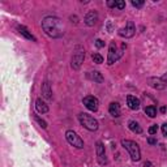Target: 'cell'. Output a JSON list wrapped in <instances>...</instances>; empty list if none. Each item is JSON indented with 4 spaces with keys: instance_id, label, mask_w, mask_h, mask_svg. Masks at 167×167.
Returning a JSON list of instances; mask_svg holds the SVG:
<instances>
[{
    "instance_id": "6da1fadb",
    "label": "cell",
    "mask_w": 167,
    "mask_h": 167,
    "mask_svg": "<svg viewBox=\"0 0 167 167\" xmlns=\"http://www.w3.org/2000/svg\"><path fill=\"white\" fill-rule=\"evenodd\" d=\"M42 27L44 33L51 38H60L64 34V26L60 18L55 16H47L42 21Z\"/></svg>"
},
{
    "instance_id": "7a4b0ae2",
    "label": "cell",
    "mask_w": 167,
    "mask_h": 167,
    "mask_svg": "<svg viewBox=\"0 0 167 167\" xmlns=\"http://www.w3.org/2000/svg\"><path fill=\"white\" fill-rule=\"evenodd\" d=\"M121 145H123V148L127 150L128 153H129L132 161L137 162V161L141 159V150H140V146H138L135 141H132V140H123V141H121Z\"/></svg>"
},
{
    "instance_id": "3957f363",
    "label": "cell",
    "mask_w": 167,
    "mask_h": 167,
    "mask_svg": "<svg viewBox=\"0 0 167 167\" xmlns=\"http://www.w3.org/2000/svg\"><path fill=\"white\" fill-rule=\"evenodd\" d=\"M125 48H127V44H125V43L121 44V48L118 50V47H116V43H115V42H111V43H110V48H108L107 64H108V65H112L115 62H118L119 58H121V55H123V52H124Z\"/></svg>"
},
{
    "instance_id": "277c9868",
    "label": "cell",
    "mask_w": 167,
    "mask_h": 167,
    "mask_svg": "<svg viewBox=\"0 0 167 167\" xmlns=\"http://www.w3.org/2000/svg\"><path fill=\"white\" fill-rule=\"evenodd\" d=\"M79 120L81 125H84L88 131H97L98 129V121L93 118V116L88 115V114H80L79 115Z\"/></svg>"
},
{
    "instance_id": "5b68a950",
    "label": "cell",
    "mask_w": 167,
    "mask_h": 167,
    "mask_svg": "<svg viewBox=\"0 0 167 167\" xmlns=\"http://www.w3.org/2000/svg\"><path fill=\"white\" fill-rule=\"evenodd\" d=\"M84 59H85V50L81 46H77L73 52V56H72V68L79 69L84 63Z\"/></svg>"
},
{
    "instance_id": "8992f818",
    "label": "cell",
    "mask_w": 167,
    "mask_h": 167,
    "mask_svg": "<svg viewBox=\"0 0 167 167\" xmlns=\"http://www.w3.org/2000/svg\"><path fill=\"white\" fill-rule=\"evenodd\" d=\"M65 138H67V141H68L72 146H75L77 149H82L84 148V141H82V138L77 135L76 132L73 131H67L65 132Z\"/></svg>"
},
{
    "instance_id": "52a82bcc",
    "label": "cell",
    "mask_w": 167,
    "mask_h": 167,
    "mask_svg": "<svg viewBox=\"0 0 167 167\" xmlns=\"http://www.w3.org/2000/svg\"><path fill=\"white\" fill-rule=\"evenodd\" d=\"M136 33V27H135V24H133V21H128L125 27H121L119 30V35L120 37H125V38H131L135 35Z\"/></svg>"
},
{
    "instance_id": "ba28073f",
    "label": "cell",
    "mask_w": 167,
    "mask_h": 167,
    "mask_svg": "<svg viewBox=\"0 0 167 167\" xmlns=\"http://www.w3.org/2000/svg\"><path fill=\"white\" fill-rule=\"evenodd\" d=\"M84 104H85V107L90 111H97L98 110V104H99V101L97 97L94 96H88L84 98Z\"/></svg>"
},
{
    "instance_id": "9c48e42d",
    "label": "cell",
    "mask_w": 167,
    "mask_h": 167,
    "mask_svg": "<svg viewBox=\"0 0 167 167\" xmlns=\"http://www.w3.org/2000/svg\"><path fill=\"white\" fill-rule=\"evenodd\" d=\"M97 157H98V162L101 165L107 163V158H106V152H104V146L103 144L99 141L97 142Z\"/></svg>"
},
{
    "instance_id": "30bf717a",
    "label": "cell",
    "mask_w": 167,
    "mask_h": 167,
    "mask_svg": "<svg viewBox=\"0 0 167 167\" xmlns=\"http://www.w3.org/2000/svg\"><path fill=\"white\" fill-rule=\"evenodd\" d=\"M97 21H98V13L94 12V10H90V12L85 16V24L88 26H94L97 24Z\"/></svg>"
},
{
    "instance_id": "8fae6325",
    "label": "cell",
    "mask_w": 167,
    "mask_h": 167,
    "mask_svg": "<svg viewBox=\"0 0 167 167\" xmlns=\"http://www.w3.org/2000/svg\"><path fill=\"white\" fill-rule=\"evenodd\" d=\"M127 104L131 110H138L140 108V99L136 98L135 96H128L127 97Z\"/></svg>"
},
{
    "instance_id": "7c38bea8",
    "label": "cell",
    "mask_w": 167,
    "mask_h": 167,
    "mask_svg": "<svg viewBox=\"0 0 167 167\" xmlns=\"http://www.w3.org/2000/svg\"><path fill=\"white\" fill-rule=\"evenodd\" d=\"M148 82H149L150 86L155 88V89H165L167 86V84L162 79H149Z\"/></svg>"
},
{
    "instance_id": "4fadbf2b",
    "label": "cell",
    "mask_w": 167,
    "mask_h": 167,
    "mask_svg": "<svg viewBox=\"0 0 167 167\" xmlns=\"http://www.w3.org/2000/svg\"><path fill=\"white\" fill-rule=\"evenodd\" d=\"M17 30H18V33H20L21 35H24V37L26 38V39L33 41V42H35V41H37V39H35V37L31 33H29V30H27L25 26H21V25H18V26H17Z\"/></svg>"
},
{
    "instance_id": "5bb4252c",
    "label": "cell",
    "mask_w": 167,
    "mask_h": 167,
    "mask_svg": "<svg viewBox=\"0 0 167 167\" xmlns=\"http://www.w3.org/2000/svg\"><path fill=\"white\" fill-rule=\"evenodd\" d=\"M42 96L46 98V99H51L52 98V90H51V85L50 82H44L42 85Z\"/></svg>"
},
{
    "instance_id": "9a60e30c",
    "label": "cell",
    "mask_w": 167,
    "mask_h": 167,
    "mask_svg": "<svg viewBox=\"0 0 167 167\" xmlns=\"http://www.w3.org/2000/svg\"><path fill=\"white\" fill-rule=\"evenodd\" d=\"M108 112L114 116V118H119L120 116V106L118 102H112L110 103V107H108Z\"/></svg>"
},
{
    "instance_id": "2e32d148",
    "label": "cell",
    "mask_w": 167,
    "mask_h": 167,
    "mask_svg": "<svg viewBox=\"0 0 167 167\" xmlns=\"http://www.w3.org/2000/svg\"><path fill=\"white\" fill-rule=\"evenodd\" d=\"M35 108L38 112H41V114H46L47 111H48V106L44 103L41 98H38L37 99V102H35Z\"/></svg>"
},
{
    "instance_id": "e0dca14e",
    "label": "cell",
    "mask_w": 167,
    "mask_h": 167,
    "mask_svg": "<svg viewBox=\"0 0 167 167\" xmlns=\"http://www.w3.org/2000/svg\"><path fill=\"white\" fill-rule=\"evenodd\" d=\"M128 127H129V129L133 133H141L142 132V128L138 125V123H137V121H135V120H131L129 123H128Z\"/></svg>"
},
{
    "instance_id": "ac0fdd59",
    "label": "cell",
    "mask_w": 167,
    "mask_h": 167,
    "mask_svg": "<svg viewBox=\"0 0 167 167\" xmlns=\"http://www.w3.org/2000/svg\"><path fill=\"white\" fill-rule=\"evenodd\" d=\"M90 79L96 82H103V76L101 75V72H98V71L90 72Z\"/></svg>"
},
{
    "instance_id": "d6986e66",
    "label": "cell",
    "mask_w": 167,
    "mask_h": 167,
    "mask_svg": "<svg viewBox=\"0 0 167 167\" xmlns=\"http://www.w3.org/2000/svg\"><path fill=\"white\" fill-rule=\"evenodd\" d=\"M145 114L149 118H155V116H157V110H155L154 106H148L145 108Z\"/></svg>"
},
{
    "instance_id": "ffe728a7",
    "label": "cell",
    "mask_w": 167,
    "mask_h": 167,
    "mask_svg": "<svg viewBox=\"0 0 167 167\" xmlns=\"http://www.w3.org/2000/svg\"><path fill=\"white\" fill-rule=\"evenodd\" d=\"M92 59H93V62H94V63H97V64L103 63V58H102V55H99V54H93Z\"/></svg>"
},
{
    "instance_id": "44dd1931",
    "label": "cell",
    "mask_w": 167,
    "mask_h": 167,
    "mask_svg": "<svg viewBox=\"0 0 167 167\" xmlns=\"http://www.w3.org/2000/svg\"><path fill=\"white\" fill-rule=\"evenodd\" d=\"M132 5L136 8H141L144 5V0H132Z\"/></svg>"
},
{
    "instance_id": "7402d4cb",
    "label": "cell",
    "mask_w": 167,
    "mask_h": 167,
    "mask_svg": "<svg viewBox=\"0 0 167 167\" xmlns=\"http://www.w3.org/2000/svg\"><path fill=\"white\" fill-rule=\"evenodd\" d=\"M148 132H149V135H152V136H153V135H155V133H157V132H158V127H157V124H155V125H152V127H150Z\"/></svg>"
},
{
    "instance_id": "603a6c76",
    "label": "cell",
    "mask_w": 167,
    "mask_h": 167,
    "mask_svg": "<svg viewBox=\"0 0 167 167\" xmlns=\"http://www.w3.org/2000/svg\"><path fill=\"white\" fill-rule=\"evenodd\" d=\"M35 120H37L38 123L41 124V127H42V128H47V123H46V121H44V120H42L41 118H38V116H35Z\"/></svg>"
},
{
    "instance_id": "cb8c5ba5",
    "label": "cell",
    "mask_w": 167,
    "mask_h": 167,
    "mask_svg": "<svg viewBox=\"0 0 167 167\" xmlns=\"http://www.w3.org/2000/svg\"><path fill=\"white\" fill-rule=\"evenodd\" d=\"M116 7H118L119 9H124L125 3L123 2V0H119V2H116Z\"/></svg>"
},
{
    "instance_id": "d4e9b609",
    "label": "cell",
    "mask_w": 167,
    "mask_h": 167,
    "mask_svg": "<svg viewBox=\"0 0 167 167\" xmlns=\"http://www.w3.org/2000/svg\"><path fill=\"white\" fill-rule=\"evenodd\" d=\"M96 44H97L98 48H102V47L104 46V42H103L102 39H97V41H96Z\"/></svg>"
},
{
    "instance_id": "484cf974",
    "label": "cell",
    "mask_w": 167,
    "mask_h": 167,
    "mask_svg": "<svg viewBox=\"0 0 167 167\" xmlns=\"http://www.w3.org/2000/svg\"><path fill=\"white\" fill-rule=\"evenodd\" d=\"M148 142L150 144V145H155V144H157V140H155L154 137H149L148 138Z\"/></svg>"
},
{
    "instance_id": "4316f807",
    "label": "cell",
    "mask_w": 167,
    "mask_h": 167,
    "mask_svg": "<svg viewBox=\"0 0 167 167\" xmlns=\"http://www.w3.org/2000/svg\"><path fill=\"white\" fill-rule=\"evenodd\" d=\"M162 133H163V136L167 137V123H165V124L162 125Z\"/></svg>"
},
{
    "instance_id": "83f0119b",
    "label": "cell",
    "mask_w": 167,
    "mask_h": 167,
    "mask_svg": "<svg viewBox=\"0 0 167 167\" xmlns=\"http://www.w3.org/2000/svg\"><path fill=\"white\" fill-rule=\"evenodd\" d=\"M107 5L110 8H114V7H116V2H114V0H110V2H107Z\"/></svg>"
},
{
    "instance_id": "f1b7e54d",
    "label": "cell",
    "mask_w": 167,
    "mask_h": 167,
    "mask_svg": "<svg viewBox=\"0 0 167 167\" xmlns=\"http://www.w3.org/2000/svg\"><path fill=\"white\" fill-rule=\"evenodd\" d=\"M161 112H166V107H161Z\"/></svg>"
},
{
    "instance_id": "f546056e",
    "label": "cell",
    "mask_w": 167,
    "mask_h": 167,
    "mask_svg": "<svg viewBox=\"0 0 167 167\" xmlns=\"http://www.w3.org/2000/svg\"><path fill=\"white\" fill-rule=\"evenodd\" d=\"M148 166H150V163H149V162H145V163H144V167H148Z\"/></svg>"
}]
</instances>
